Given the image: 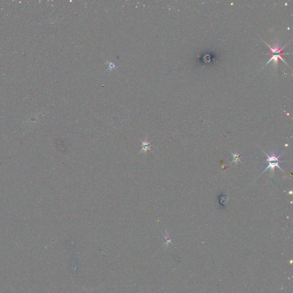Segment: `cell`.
<instances>
[{"label": "cell", "mask_w": 293, "mask_h": 293, "mask_svg": "<svg viewBox=\"0 0 293 293\" xmlns=\"http://www.w3.org/2000/svg\"><path fill=\"white\" fill-rule=\"evenodd\" d=\"M151 142H149V141H148L147 139L144 140V141H142V149L139 152V153H142V152H144H144H146L148 150L151 149Z\"/></svg>", "instance_id": "5"}, {"label": "cell", "mask_w": 293, "mask_h": 293, "mask_svg": "<svg viewBox=\"0 0 293 293\" xmlns=\"http://www.w3.org/2000/svg\"><path fill=\"white\" fill-rule=\"evenodd\" d=\"M269 166H268V167H267V168H266L264 170V171H263V172L261 174V175H262V174H263V173L265 171L267 170L269 168H270V176H273V174H274V172L275 168L276 167H278V168H279L281 170H282V171L283 172V171L282 169V168H281L279 167V162H275H275L274 163L269 162Z\"/></svg>", "instance_id": "4"}, {"label": "cell", "mask_w": 293, "mask_h": 293, "mask_svg": "<svg viewBox=\"0 0 293 293\" xmlns=\"http://www.w3.org/2000/svg\"><path fill=\"white\" fill-rule=\"evenodd\" d=\"M268 46V47L270 48V54H267L268 55H275L276 53H278V55H281V53H283V51L286 47V46L288 44H286L285 45H284L283 47H279V45H278V43H276L274 45V47H270V45H269L267 43H266L265 41H264Z\"/></svg>", "instance_id": "1"}, {"label": "cell", "mask_w": 293, "mask_h": 293, "mask_svg": "<svg viewBox=\"0 0 293 293\" xmlns=\"http://www.w3.org/2000/svg\"><path fill=\"white\" fill-rule=\"evenodd\" d=\"M270 56H271V57L270 58V60H269V61L266 63V65H267V64H269L270 61H274V65H275V66L276 67V66H277V64H278V61H279V59H280V60H281L282 61H283L284 62H285V63L287 64V63L286 62V61H285V59L282 57L283 55H270ZM266 65H265V66H266Z\"/></svg>", "instance_id": "2"}, {"label": "cell", "mask_w": 293, "mask_h": 293, "mask_svg": "<svg viewBox=\"0 0 293 293\" xmlns=\"http://www.w3.org/2000/svg\"><path fill=\"white\" fill-rule=\"evenodd\" d=\"M265 154V155H266L267 156V159H266V162H283V161H281L279 160V157L282 155V153H281L280 155H279L278 157H276L275 156V154L274 152H272L271 153V155L270 156L267 154H266L265 152H263Z\"/></svg>", "instance_id": "3"}, {"label": "cell", "mask_w": 293, "mask_h": 293, "mask_svg": "<svg viewBox=\"0 0 293 293\" xmlns=\"http://www.w3.org/2000/svg\"><path fill=\"white\" fill-rule=\"evenodd\" d=\"M232 155L234 157V159H233V162L231 163H233V162H234L235 163H237L238 162H240V158H239L240 155L238 153H232Z\"/></svg>", "instance_id": "6"}]
</instances>
